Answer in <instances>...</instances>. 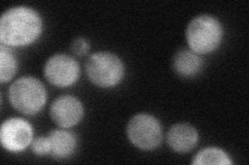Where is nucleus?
<instances>
[{
  "label": "nucleus",
  "instance_id": "obj_11",
  "mask_svg": "<svg viewBox=\"0 0 249 165\" xmlns=\"http://www.w3.org/2000/svg\"><path fill=\"white\" fill-rule=\"evenodd\" d=\"M204 61L199 55L191 50L178 51L173 59V68L177 75L182 77L196 75L202 67Z\"/></svg>",
  "mask_w": 249,
  "mask_h": 165
},
{
  "label": "nucleus",
  "instance_id": "obj_15",
  "mask_svg": "<svg viewBox=\"0 0 249 165\" xmlns=\"http://www.w3.org/2000/svg\"><path fill=\"white\" fill-rule=\"evenodd\" d=\"M71 50L76 56H84L89 51V44L84 37H77L72 42Z\"/></svg>",
  "mask_w": 249,
  "mask_h": 165
},
{
  "label": "nucleus",
  "instance_id": "obj_14",
  "mask_svg": "<svg viewBox=\"0 0 249 165\" xmlns=\"http://www.w3.org/2000/svg\"><path fill=\"white\" fill-rule=\"evenodd\" d=\"M31 151L37 156H47L50 155L51 144L48 136H38L31 141Z\"/></svg>",
  "mask_w": 249,
  "mask_h": 165
},
{
  "label": "nucleus",
  "instance_id": "obj_4",
  "mask_svg": "<svg viewBox=\"0 0 249 165\" xmlns=\"http://www.w3.org/2000/svg\"><path fill=\"white\" fill-rule=\"evenodd\" d=\"M89 80L100 88L118 86L124 76V65L119 56L110 52L91 54L85 62Z\"/></svg>",
  "mask_w": 249,
  "mask_h": 165
},
{
  "label": "nucleus",
  "instance_id": "obj_3",
  "mask_svg": "<svg viewBox=\"0 0 249 165\" xmlns=\"http://www.w3.org/2000/svg\"><path fill=\"white\" fill-rule=\"evenodd\" d=\"M9 98L16 111L22 115L35 116L45 106L47 92L40 80L34 76H23L12 84Z\"/></svg>",
  "mask_w": 249,
  "mask_h": 165
},
{
  "label": "nucleus",
  "instance_id": "obj_8",
  "mask_svg": "<svg viewBox=\"0 0 249 165\" xmlns=\"http://www.w3.org/2000/svg\"><path fill=\"white\" fill-rule=\"evenodd\" d=\"M84 115L81 101L72 95H62L54 100L50 106V117L58 127L69 129L79 123Z\"/></svg>",
  "mask_w": 249,
  "mask_h": 165
},
{
  "label": "nucleus",
  "instance_id": "obj_12",
  "mask_svg": "<svg viewBox=\"0 0 249 165\" xmlns=\"http://www.w3.org/2000/svg\"><path fill=\"white\" fill-rule=\"evenodd\" d=\"M192 164L196 165H208V164H219V165H231L232 164L231 159L228 153L220 148L209 147L200 150L192 160Z\"/></svg>",
  "mask_w": 249,
  "mask_h": 165
},
{
  "label": "nucleus",
  "instance_id": "obj_1",
  "mask_svg": "<svg viewBox=\"0 0 249 165\" xmlns=\"http://www.w3.org/2000/svg\"><path fill=\"white\" fill-rule=\"evenodd\" d=\"M43 32V20L36 10L19 5L3 13L0 18V41L7 46L34 44Z\"/></svg>",
  "mask_w": 249,
  "mask_h": 165
},
{
  "label": "nucleus",
  "instance_id": "obj_10",
  "mask_svg": "<svg viewBox=\"0 0 249 165\" xmlns=\"http://www.w3.org/2000/svg\"><path fill=\"white\" fill-rule=\"evenodd\" d=\"M50 139V155L55 159H67L71 157L77 148V137L64 128L54 129L47 135Z\"/></svg>",
  "mask_w": 249,
  "mask_h": 165
},
{
  "label": "nucleus",
  "instance_id": "obj_7",
  "mask_svg": "<svg viewBox=\"0 0 249 165\" xmlns=\"http://www.w3.org/2000/svg\"><path fill=\"white\" fill-rule=\"evenodd\" d=\"M34 139V129L22 118H10L5 120L0 129V141L6 151L20 153L24 151Z\"/></svg>",
  "mask_w": 249,
  "mask_h": 165
},
{
  "label": "nucleus",
  "instance_id": "obj_2",
  "mask_svg": "<svg viewBox=\"0 0 249 165\" xmlns=\"http://www.w3.org/2000/svg\"><path fill=\"white\" fill-rule=\"evenodd\" d=\"M223 38L221 23L211 15H200L191 20L186 30L189 50L197 55L214 52Z\"/></svg>",
  "mask_w": 249,
  "mask_h": 165
},
{
  "label": "nucleus",
  "instance_id": "obj_9",
  "mask_svg": "<svg viewBox=\"0 0 249 165\" xmlns=\"http://www.w3.org/2000/svg\"><path fill=\"white\" fill-rule=\"evenodd\" d=\"M168 147L174 152L185 154L192 151L198 143V132L192 125L178 123L171 126L167 132Z\"/></svg>",
  "mask_w": 249,
  "mask_h": 165
},
{
  "label": "nucleus",
  "instance_id": "obj_5",
  "mask_svg": "<svg viewBox=\"0 0 249 165\" xmlns=\"http://www.w3.org/2000/svg\"><path fill=\"white\" fill-rule=\"evenodd\" d=\"M130 143L142 151H153L162 141V127L157 118L150 114H137L127 125Z\"/></svg>",
  "mask_w": 249,
  "mask_h": 165
},
{
  "label": "nucleus",
  "instance_id": "obj_13",
  "mask_svg": "<svg viewBox=\"0 0 249 165\" xmlns=\"http://www.w3.org/2000/svg\"><path fill=\"white\" fill-rule=\"evenodd\" d=\"M17 60L9 48L1 45L0 46V82L5 84L11 81L17 72Z\"/></svg>",
  "mask_w": 249,
  "mask_h": 165
},
{
  "label": "nucleus",
  "instance_id": "obj_6",
  "mask_svg": "<svg viewBox=\"0 0 249 165\" xmlns=\"http://www.w3.org/2000/svg\"><path fill=\"white\" fill-rule=\"evenodd\" d=\"M44 75L46 80L55 87L68 88L79 78L80 66L72 56L56 54L46 61Z\"/></svg>",
  "mask_w": 249,
  "mask_h": 165
}]
</instances>
